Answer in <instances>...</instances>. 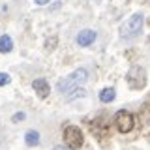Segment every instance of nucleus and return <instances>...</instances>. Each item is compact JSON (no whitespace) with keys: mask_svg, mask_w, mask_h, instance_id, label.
Here are the masks:
<instances>
[{"mask_svg":"<svg viewBox=\"0 0 150 150\" xmlns=\"http://www.w3.org/2000/svg\"><path fill=\"white\" fill-rule=\"evenodd\" d=\"M126 81H128V86L131 90H141V88L146 86V69L143 66H131L128 75H126Z\"/></svg>","mask_w":150,"mask_h":150,"instance_id":"obj_3","label":"nucleus"},{"mask_svg":"<svg viewBox=\"0 0 150 150\" xmlns=\"http://www.w3.org/2000/svg\"><path fill=\"white\" fill-rule=\"evenodd\" d=\"M115 98H116L115 88H103V90L100 92V101L101 103H111Z\"/></svg>","mask_w":150,"mask_h":150,"instance_id":"obj_10","label":"nucleus"},{"mask_svg":"<svg viewBox=\"0 0 150 150\" xmlns=\"http://www.w3.org/2000/svg\"><path fill=\"white\" fill-rule=\"evenodd\" d=\"M11 49H13L11 38H9L8 34L0 36V53H11Z\"/></svg>","mask_w":150,"mask_h":150,"instance_id":"obj_9","label":"nucleus"},{"mask_svg":"<svg viewBox=\"0 0 150 150\" xmlns=\"http://www.w3.org/2000/svg\"><path fill=\"white\" fill-rule=\"evenodd\" d=\"M11 83V77H9L8 73H4V71H0V86H6V84Z\"/></svg>","mask_w":150,"mask_h":150,"instance_id":"obj_11","label":"nucleus"},{"mask_svg":"<svg viewBox=\"0 0 150 150\" xmlns=\"http://www.w3.org/2000/svg\"><path fill=\"white\" fill-rule=\"evenodd\" d=\"M25 143L28 146H36V144H40V133H38L36 129H28L25 133Z\"/></svg>","mask_w":150,"mask_h":150,"instance_id":"obj_8","label":"nucleus"},{"mask_svg":"<svg viewBox=\"0 0 150 150\" xmlns=\"http://www.w3.org/2000/svg\"><path fill=\"white\" fill-rule=\"evenodd\" d=\"M64 143L69 150H79L84 143L83 131L79 129V126H66L64 128Z\"/></svg>","mask_w":150,"mask_h":150,"instance_id":"obj_4","label":"nucleus"},{"mask_svg":"<svg viewBox=\"0 0 150 150\" xmlns=\"http://www.w3.org/2000/svg\"><path fill=\"white\" fill-rule=\"evenodd\" d=\"M34 2L38 4V6H45V4H49L51 0H34Z\"/></svg>","mask_w":150,"mask_h":150,"instance_id":"obj_13","label":"nucleus"},{"mask_svg":"<svg viewBox=\"0 0 150 150\" xmlns=\"http://www.w3.org/2000/svg\"><path fill=\"white\" fill-rule=\"evenodd\" d=\"M32 88H34V92L38 94L40 98H47L49 96V92H51V88H49V83L45 81V79H36V81H32Z\"/></svg>","mask_w":150,"mask_h":150,"instance_id":"obj_7","label":"nucleus"},{"mask_svg":"<svg viewBox=\"0 0 150 150\" xmlns=\"http://www.w3.org/2000/svg\"><path fill=\"white\" fill-rule=\"evenodd\" d=\"M86 79H88V69L79 68V69H75L73 73H69L68 77L60 79V81L56 83V90L62 94V96H69V92H73L75 88H79L83 83H86Z\"/></svg>","mask_w":150,"mask_h":150,"instance_id":"obj_1","label":"nucleus"},{"mask_svg":"<svg viewBox=\"0 0 150 150\" xmlns=\"http://www.w3.org/2000/svg\"><path fill=\"white\" fill-rule=\"evenodd\" d=\"M143 23H144V17L143 13H133L128 21L122 25L120 28V36L124 38V40H131V38L139 36L141 30H143Z\"/></svg>","mask_w":150,"mask_h":150,"instance_id":"obj_2","label":"nucleus"},{"mask_svg":"<svg viewBox=\"0 0 150 150\" xmlns=\"http://www.w3.org/2000/svg\"><path fill=\"white\" fill-rule=\"evenodd\" d=\"M96 38H98V32L96 30H92V28H84V30H81L77 34L75 41H77L79 47H88V45H92L94 41H96Z\"/></svg>","mask_w":150,"mask_h":150,"instance_id":"obj_6","label":"nucleus"},{"mask_svg":"<svg viewBox=\"0 0 150 150\" xmlns=\"http://www.w3.org/2000/svg\"><path fill=\"white\" fill-rule=\"evenodd\" d=\"M115 124H116V128H118L120 133H128V131H131L135 128V116L131 115L129 111H118L115 115Z\"/></svg>","mask_w":150,"mask_h":150,"instance_id":"obj_5","label":"nucleus"},{"mask_svg":"<svg viewBox=\"0 0 150 150\" xmlns=\"http://www.w3.org/2000/svg\"><path fill=\"white\" fill-rule=\"evenodd\" d=\"M13 122H19V120H25V112H15L13 115V118H11Z\"/></svg>","mask_w":150,"mask_h":150,"instance_id":"obj_12","label":"nucleus"},{"mask_svg":"<svg viewBox=\"0 0 150 150\" xmlns=\"http://www.w3.org/2000/svg\"><path fill=\"white\" fill-rule=\"evenodd\" d=\"M53 150H68V148H64V146H60V144H56V146H54Z\"/></svg>","mask_w":150,"mask_h":150,"instance_id":"obj_14","label":"nucleus"}]
</instances>
